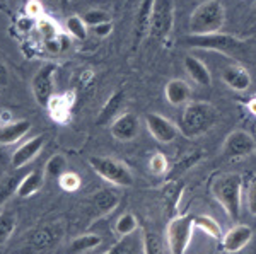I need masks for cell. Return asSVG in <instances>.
<instances>
[{
    "mask_svg": "<svg viewBox=\"0 0 256 254\" xmlns=\"http://www.w3.org/2000/svg\"><path fill=\"white\" fill-rule=\"evenodd\" d=\"M218 109L207 101H193L184 106L178 128L186 138H198L212 130L218 121Z\"/></svg>",
    "mask_w": 256,
    "mask_h": 254,
    "instance_id": "6da1fadb",
    "label": "cell"
},
{
    "mask_svg": "<svg viewBox=\"0 0 256 254\" xmlns=\"http://www.w3.org/2000/svg\"><path fill=\"white\" fill-rule=\"evenodd\" d=\"M212 196L220 203L229 219L238 222L241 217V196H242V176L238 173H224L214 178L210 184Z\"/></svg>",
    "mask_w": 256,
    "mask_h": 254,
    "instance_id": "7a4b0ae2",
    "label": "cell"
},
{
    "mask_svg": "<svg viewBox=\"0 0 256 254\" xmlns=\"http://www.w3.org/2000/svg\"><path fill=\"white\" fill-rule=\"evenodd\" d=\"M226 24V9L220 0H204L195 7L188 19L190 34L220 32Z\"/></svg>",
    "mask_w": 256,
    "mask_h": 254,
    "instance_id": "3957f363",
    "label": "cell"
},
{
    "mask_svg": "<svg viewBox=\"0 0 256 254\" xmlns=\"http://www.w3.org/2000/svg\"><path fill=\"white\" fill-rule=\"evenodd\" d=\"M181 43L188 44L198 50H210L218 51L224 55L236 56L239 51L244 48V41L236 38L232 34H224V32H214V34H188L181 39Z\"/></svg>",
    "mask_w": 256,
    "mask_h": 254,
    "instance_id": "277c9868",
    "label": "cell"
},
{
    "mask_svg": "<svg viewBox=\"0 0 256 254\" xmlns=\"http://www.w3.org/2000/svg\"><path fill=\"white\" fill-rule=\"evenodd\" d=\"M193 229H195V217L193 215H176L169 220L166 229V241L171 254H184L192 241Z\"/></svg>",
    "mask_w": 256,
    "mask_h": 254,
    "instance_id": "5b68a950",
    "label": "cell"
},
{
    "mask_svg": "<svg viewBox=\"0 0 256 254\" xmlns=\"http://www.w3.org/2000/svg\"><path fill=\"white\" fill-rule=\"evenodd\" d=\"M89 166L94 169V173L101 176L104 181L113 183L114 186H132L134 184V174L130 173V169L123 164L122 161H116V159L111 157H99V155H94V157H89Z\"/></svg>",
    "mask_w": 256,
    "mask_h": 254,
    "instance_id": "8992f818",
    "label": "cell"
},
{
    "mask_svg": "<svg viewBox=\"0 0 256 254\" xmlns=\"http://www.w3.org/2000/svg\"><path fill=\"white\" fill-rule=\"evenodd\" d=\"M172 26H174V2L172 0H154L148 36L152 39L162 41L172 31Z\"/></svg>",
    "mask_w": 256,
    "mask_h": 254,
    "instance_id": "52a82bcc",
    "label": "cell"
},
{
    "mask_svg": "<svg viewBox=\"0 0 256 254\" xmlns=\"http://www.w3.org/2000/svg\"><path fill=\"white\" fill-rule=\"evenodd\" d=\"M64 237V227L60 224H46L34 227L26 236V246L31 251L46 253L50 249H55L56 244Z\"/></svg>",
    "mask_w": 256,
    "mask_h": 254,
    "instance_id": "ba28073f",
    "label": "cell"
},
{
    "mask_svg": "<svg viewBox=\"0 0 256 254\" xmlns=\"http://www.w3.org/2000/svg\"><path fill=\"white\" fill-rule=\"evenodd\" d=\"M56 72V65L55 63H44L38 68V72L34 73L31 82V91L34 96L36 102L43 108H48L50 101L53 97V77Z\"/></svg>",
    "mask_w": 256,
    "mask_h": 254,
    "instance_id": "9c48e42d",
    "label": "cell"
},
{
    "mask_svg": "<svg viewBox=\"0 0 256 254\" xmlns=\"http://www.w3.org/2000/svg\"><path fill=\"white\" fill-rule=\"evenodd\" d=\"M256 152V140L253 135L248 133L246 130H236L229 133L222 143V154L227 159H242L250 157Z\"/></svg>",
    "mask_w": 256,
    "mask_h": 254,
    "instance_id": "30bf717a",
    "label": "cell"
},
{
    "mask_svg": "<svg viewBox=\"0 0 256 254\" xmlns=\"http://www.w3.org/2000/svg\"><path fill=\"white\" fill-rule=\"evenodd\" d=\"M146 125L148 133L154 137V140L159 143H171L180 133L178 125H174L169 118L162 116L159 113H148L146 116Z\"/></svg>",
    "mask_w": 256,
    "mask_h": 254,
    "instance_id": "8fae6325",
    "label": "cell"
},
{
    "mask_svg": "<svg viewBox=\"0 0 256 254\" xmlns=\"http://www.w3.org/2000/svg\"><path fill=\"white\" fill-rule=\"evenodd\" d=\"M110 132L118 142H132L140 133V120L134 113H123L110 125Z\"/></svg>",
    "mask_w": 256,
    "mask_h": 254,
    "instance_id": "7c38bea8",
    "label": "cell"
},
{
    "mask_svg": "<svg viewBox=\"0 0 256 254\" xmlns=\"http://www.w3.org/2000/svg\"><path fill=\"white\" fill-rule=\"evenodd\" d=\"M44 143H46V137L44 135H38V137H32L28 142H24L22 145L12 154L10 164L14 169H20L26 164H30L36 155H40V152L43 150Z\"/></svg>",
    "mask_w": 256,
    "mask_h": 254,
    "instance_id": "4fadbf2b",
    "label": "cell"
},
{
    "mask_svg": "<svg viewBox=\"0 0 256 254\" xmlns=\"http://www.w3.org/2000/svg\"><path fill=\"white\" fill-rule=\"evenodd\" d=\"M251 237H253V229L250 225L238 224L227 234L222 236V246L227 253H239L242 248H246Z\"/></svg>",
    "mask_w": 256,
    "mask_h": 254,
    "instance_id": "5bb4252c",
    "label": "cell"
},
{
    "mask_svg": "<svg viewBox=\"0 0 256 254\" xmlns=\"http://www.w3.org/2000/svg\"><path fill=\"white\" fill-rule=\"evenodd\" d=\"M152 7H154V0H142V2H140L137 17H135V24H134V34H135L134 46L135 48L148 36L150 20H152Z\"/></svg>",
    "mask_w": 256,
    "mask_h": 254,
    "instance_id": "9a60e30c",
    "label": "cell"
},
{
    "mask_svg": "<svg viewBox=\"0 0 256 254\" xmlns=\"http://www.w3.org/2000/svg\"><path fill=\"white\" fill-rule=\"evenodd\" d=\"M164 94L169 104L172 106H186L192 99V87L186 80L183 79H172L169 80L164 87Z\"/></svg>",
    "mask_w": 256,
    "mask_h": 254,
    "instance_id": "2e32d148",
    "label": "cell"
},
{
    "mask_svg": "<svg viewBox=\"0 0 256 254\" xmlns=\"http://www.w3.org/2000/svg\"><path fill=\"white\" fill-rule=\"evenodd\" d=\"M123 102H125V92L123 91H114L108 97V101H106V104L102 106L101 111L98 114V120H96L98 125H101V126L111 125V123L120 116Z\"/></svg>",
    "mask_w": 256,
    "mask_h": 254,
    "instance_id": "e0dca14e",
    "label": "cell"
},
{
    "mask_svg": "<svg viewBox=\"0 0 256 254\" xmlns=\"http://www.w3.org/2000/svg\"><path fill=\"white\" fill-rule=\"evenodd\" d=\"M183 191H184V184L181 181H174V179L166 183V186L160 191V200H162V205H164V208H166V214L171 217V219L176 217Z\"/></svg>",
    "mask_w": 256,
    "mask_h": 254,
    "instance_id": "ac0fdd59",
    "label": "cell"
},
{
    "mask_svg": "<svg viewBox=\"0 0 256 254\" xmlns=\"http://www.w3.org/2000/svg\"><path fill=\"white\" fill-rule=\"evenodd\" d=\"M222 80L226 85H229L232 91L244 92L250 89L251 85V75L248 73L244 67H239V65H230L222 72Z\"/></svg>",
    "mask_w": 256,
    "mask_h": 254,
    "instance_id": "d6986e66",
    "label": "cell"
},
{
    "mask_svg": "<svg viewBox=\"0 0 256 254\" xmlns=\"http://www.w3.org/2000/svg\"><path fill=\"white\" fill-rule=\"evenodd\" d=\"M31 130L30 120H18L0 126V145H14Z\"/></svg>",
    "mask_w": 256,
    "mask_h": 254,
    "instance_id": "ffe728a7",
    "label": "cell"
},
{
    "mask_svg": "<svg viewBox=\"0 0 256 254\" xmlns=\"http://www.w3.org/2000/svg\"><path fill=\"white\" fill-rule=\"evenodd\" d=\"M183 63H184V70L188 72V75L192 77V80L195 82V84L202 85V87H208V85L212 84L210 70L202 60H198L196 56L188 55Z\"/></svg>",
    "mask_w": 256,
    "mask_h": 254,
    "instance_id": "44dd1931",
    "label": "cell"
},
{
    "mask_svg": "<svg viewBox=\"0 0 256 254\" xmlns=\"http://www.w3.org/2000/svg\"><path fill=\"white\" fill-rule=\"evenodd\" d=\"M43 183H44V171L40 169L31 171L24 178L19 179L16 195L20 196V198H30V196L36 195L43 188Z\"/></svg>",
    "mask_w": 256,
    "mask_h": 254,
    "instance_id": "7402d4cb",
    "label": "cell"
},
{
    "mask_svg": "<svg viewBox=\"0 0 256 254\" xmlns=\"http://www.w3.org/2000/svg\"><path fill=\"white\" fill-rule=\"evenodd\" d=\"M92 202L101 214H110V212H113L114 208L118 207L120 198H118V195L111 190H99L98 193H94Z\"/></svg>",
    "mask_w": 256,
    "mask_h": 254,
    "instance_id": "603a6c76",
    "label": "cell"
},
{
    "mask_svg": "<svg viewBox=\"0 0 256 254\" xmlns=\"http://www.w3.org/2000/svg\"><path fill=\"white\" fill-rule=\"evenodd\" d=\"M102 239L98 234H82L70 243V253H88L99 248Z\"/></svg>",
    "mask_w": 256,
    "mask_h": 254,
    "instance_id": "cb8c5ba5",
    "label": "cell"
},
{
    "mask_svg": "<svg viewBox=\"0 0 256 254\" xmlns=\"http://www.w3.org/2000/svg\"><path fill=\"white\" fill-rule=\"evenodd\" d=\"M16 225H18V220H16V215L12 212H2L0 214V248L12 237Z\"/></svg>",
    "mask_w": 256,
    "mask_h": 254,
    "instance_id": "d4e9b609",
    "label": "cell"
},
{
    "mask_svg": "<svg viewBox=\"0 0 256 254\" xmlns=\"http://www.w3.org/2000/svg\"><path fill=\"white\" fill-rule=\"evenodd\" d=\"M195 227L202 229V232H205V234L214 237V239H222L220 225H218L217 220L212 219V217H208V215L195 217Z\"/></svg>",
    "mask_w": 256,
    "mask_h": 254,
    "instance_id": "484cf974",
    "label": "cell"
},
{
    "mask_svg": "<svg viewBox=\"0 0 256 254\" xmlns=\"http://www.w3.org/2000/svg\"><path fill=\"white\" fill-rule=\"evenodd\" d=\"M138 220L134 214H123L114 224V234L118 237H126L130 236L134 231H137Z\"/></svg>",
    "mask_w": 256,
    "mask_h": 254,
    "instance_id": "4316f807",
    "label": "cell"
},
{
    "mask_svg": "<svg viewBox=\"0 0 256 254\" xmlns=\"http://www.w3.org/2000/svg\"><path fill=\"white\" fill-rule=\"evenodd\" d=\"M65 27H67L68 34L72 36V38L79 39V41H84L88 38V24L84 22V19H82V15H70L67 19V22H65Z\"/></svg>",
    "mask_w": 256,
    "mask_h": 254,
    "instance_id": "83f0119b",
    "label": "cell"
},
{
    "mask_svg": "<svg viewBox=\"0 0 256 254\" xmlns=\"http://www.w3.org/2000/svg\"><path fill=\"white\" fill-rule=\"evenodd\" d=\"M65 173H67V159L60 154L53 155L46 162V166H44V176H48V178L58 179L60 176Z\"/></svg>",
    "mask_w": 256,
    "mask_h": 254,
    "instance_id": "f1b7e54d",
    "label": "cell"
},
{
    "mask_svg": "<svg viewBox=\"0 0 256 254\" xmlns=\"http://www.w3.org/2000/svg\"><path fill=\"white\" fill-rule=\"evenodd\" d=\"M144 254H162V243L156 232H144Z\"/></svg>",
    "mask_w": 256,
    "mask_h": 254,
    "instance_id": "f546056e",
    "label": "cell"
},
{
    "mask_svg": "<svg viewBox=\"0 0 256 254\" xmlns=\"http://www.w3.org/2000/svg\"><path fill=\"white\" fill-rule=\"evenodd\" d=\"M148 169H150V173L156 174V176L166 174L168 169H169V162H168L166 155L160 154V152L152 154L150 159H148Z\"/></svg>",
    "mask_w": 256,
    "mask_h": 254,
    "instance_id": "4dcf8cb0",
    "label": "cell"
},
{
    "mask_svg": "<svg viewBox=\"0 0 256 254\" xmlns=\"http://www.w3.org/2000/svg\"><path fill=\"white\" fill-rule=\"evenodd\" d=\"M82 19H84V22L88 24V27H96V26H99V24L108 22V20H111L108 12L99 10V9L88 10L84 15H82Z\"/></svg>",
    "mask_w": 256,
    "mask_h": 254,
    "instance_id": "1f68e13d",
    "label": "cell"
},
{
    "mask_svg": "<svg viewBox=\"0 0 256 254\" xmlns=\"http://www.w3.org/2000/svg\"><path fill=\"white\" fill-rule=\"evenodd\" d=\"M58 183H60L62 190L68 191V193H74V191H77L80 188V178L76 173H70V171L60 176Z\"/></svg>",
    "mask_w": 256,
    "mask_h": 254,
    "instance_id": "d6a6232c",
    "label": "cell"
},
{
    "mask_svg": "<svg viewBox=\"0 0 256 254\" xmlns=\"http://www.w3.org/2000/svg\"><path fill=\"white\" fill-rule=\"evenodd\" d=\"M202 152H193V154H190V155H186V157H183L181 159L180 162L176 164L172 169H174V173H183V171H186V169H192L195 164L200 161L202 159Z\"/></svg>",
    "mask_w": 256,
    "mask_h": 254,
    "instance_id": "836d02e7",
    "label": "cell"
},
{
    "mask_svg": "<svg viewBox=\"0 0 256 254\" xmlns=\"http://www.w3.org/2000/svg\"><path fill=\"white\" fill-rule=\"evenodd\" d=\"M36 26H38V31L44 36V38H48V39L56 38V27H55V24H53L52 20L38 19V24H36Z\"/></svg>",
    "mask_w": 256,
    "mask_h": 254,
    "instance_id": "e575fe53",
    "label": "cell"
},
{
    "mask_svg": "<svg viewBox=\"0 0 256 254\" xmlns=\"http://www.w3.org/2000/svg\"><path fill=\"white\" fill-rule=\"evenodd\" d=\"M246 202H248V210H250V214L256 217V178L251 179L250 186H248Z\"/></svg>",
    "mask_w": 256,
    "mask_h": 254,
    "instance_id": "d590c367",
    "label": "cell"
},
{
    "mask_svg": "<svg viewBox=\"0 0 256 254\" xmlns=\"http://www.w3.org/2000/svg\"><path fill=\"white\" fill-rule=\"evenodd\" d=\"M26 12H28V15H30L31 19H41L40 15H41V3L38 2V0H31L30 3H28V7H26Z\"/></svg>",
    "mask_w": 256,
    "mask_h": 254,
    "instance_id": "8d00e7d4",
    "label": "cell"
},
{
    "mask_svg": "<svg viewBox=\"0 0 256 254\" xmlns=\"http://www.w3.org/2000/svg\"><path fill=\"white\" fill-rule=\"evenodd\" d=\"M94 32L99 36V38H104V36H108L111 31H113V22L111 20H108V22H102V24H99V26L96 27H92Z\"/></svg>",
    "mask_w": 256,
    "mask_h": 254,
    "instance_id": "74e56055",
    "label": "cell"
},
{
    "mask_svg": "<svg viewBox=\"0 0 256 254\" xmlns=\"http://www.w3.org/2000/svg\"><path fill=\"white\" fill-rule=\"evenodd\" d=\"M7 82H9V72H7V67L0 61V87H6Z\"/></svg>",
    "mask_w": 256,
    "mask_h": 254,
    "instance_id": "f35d334b",
    "label": "cell"
}]
</instances>
